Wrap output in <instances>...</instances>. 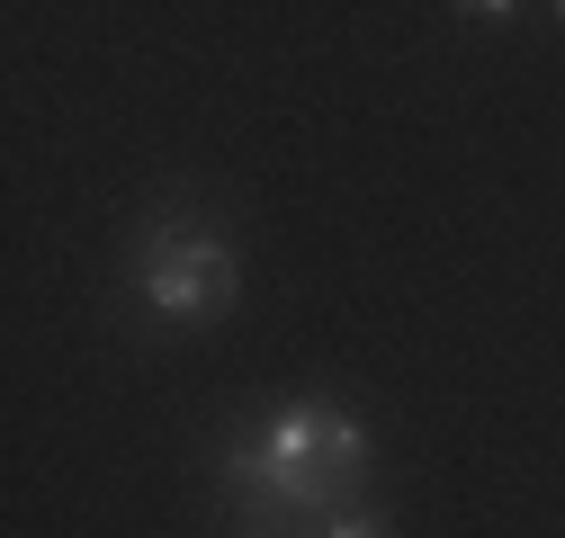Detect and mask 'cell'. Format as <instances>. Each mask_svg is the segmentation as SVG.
Returning <instances> with one entry per match:
<instances>
[{
    "label": "cell",
    "mask_w": 565,
    "mask_h": 538,
    "mask_svg": "<svg viewBox=\"0 0 565 538\" xmlns=\"http://www.w3.org/2000/svg\"><path fill=\"white\" fill-rule=\"evenodd\" d=\"M225 476L243 494V512H360V476H369V431L341 404H288L260 431H243L225 449Z\"/></svg>",
    "instance_id": "cell-1"
},
{
    "label": "cell",
    "mask_w": 565,
    "mask_h": 538,
    "mask_svg": "<svg viewBox=\"0 0 565 538\" xmlns=\"http://www.w3.org/2000/svg\"><path fill=\"white\" fill-rule=\"evenodd\" d=\"M135 288H145L153 323H216L243 297V269H234L225 234H206V225H153L145 243H135Z\"/></svg>",
    "instance_id": "cell-2"
},
{
    "label": "cell",
    "mask_w": 565,
    "mask_h": 538,
    "mask_svg": "<svg viewBox=\"0 0 565 538\" xmlns=\"http://www.w3.org/2000/svg\"><path fill=\"white\" fill-rule=\"evenodd\" d=\"M332 538H386V529H377V512L360 503V512H341V520H332Z\"/></svg>",
    "instance_id": "cell-3"
},
{
    "label": "cell",
    "mask_w": 565,
    "mask_h": 538,
    "mask_svg": "<svg viewBox=\"0 0 565 538\" xmlns=\"http://www.w3.org/2000/svg\"><path fill=\"white\" fill-rule=\"evenodd\" d=\"M556 19H565V10H556Z\"/></svg>",
    "instance_id": "cell-4"
}]
</instances>
